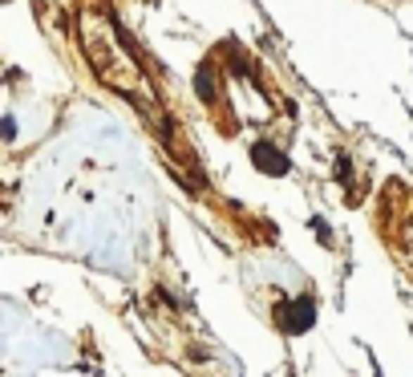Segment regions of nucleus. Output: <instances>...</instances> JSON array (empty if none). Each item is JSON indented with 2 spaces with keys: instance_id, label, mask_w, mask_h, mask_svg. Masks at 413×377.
<instances>
[{
  "instance_id": "1",
  "label": "nucleus",
  "mask_w": 413,
  "mask_h": 377,
  "mask_svg": "<svg viewBox=\"0 0 413 377\" xmlns=\"http://www.w3.org/2000/svg\"><path fill=\"white\" fill-rule=\"evenodd\" d=\"M251 163L260 166V171H267V175H288V166H292L280 150L267 147V142H255V147H251Z\"/></svg>"
},
{
  "instance_id": "2",
  "label": "nucleus",
  "mask_w": 413,
  "mask_h": 377,
  "mask_svg": "<svg viewBox=\"0 0 413 377\" xmlns=\"http://www.w3.org/2000/svg\"><path fill=\"white\" fill-rule=\"evenodd\" d=\"M312 312H316V304L308 300V296H300L292 309H280V316H284V328H292V333H304V328L312 325Z\"/></svg>"
},
{
  "instance_id": "3",
  "label": "nucleus",
  "mask_w": 413,
  "mask_h": 377,
  "mask_svg": "<svg viewBox=\"0 0 413 377\" xmlns=\"http://www.w3.org/2000/svg\"><path fill=\"white\" fill-rule=\"evenodd\" d=\"M195 85H198V98H203V101H211V98H215V89H211V66H198Z\"/></svg>"
}]
</instances>
